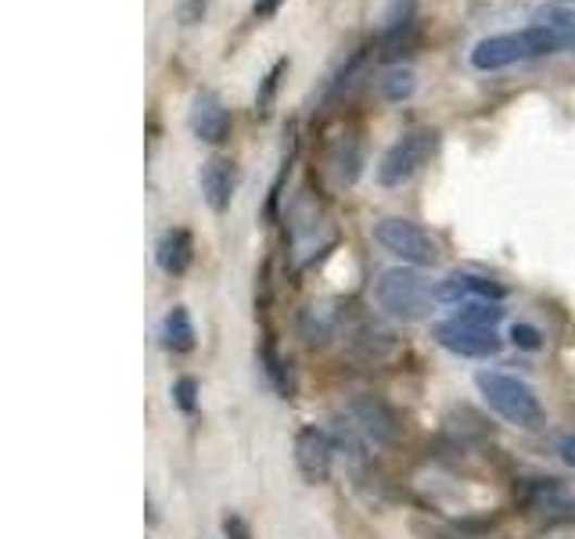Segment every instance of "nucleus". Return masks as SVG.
<instances>
[{
  "label": "nucleus",
  "instance_id": "obj_1",
  "mask_svg": "<svg viewBox=\"0 0 575 539\" xmlns=\"http://www.w3.org/2000/svg\"><path fill=\"white\" fill-rule=\"evenodd\" d=\"M558 51H561V40L554 37V29L539 22V26H529L522 33H500V37L478 40L472 51V65L478 73H500L508 65L533 62V58H547Z\"/></svg>",
  "mask_w": 575,
  "mask_h": 539
},
{
  "label": "nucleus",
  "instance_id": "obj_2",
  "mask_svg": "<svg viewBox=\"0 0 575 539\" xmlns=\"http://www.w3.org/2000/svg\"><path fill=\"white\" fill-rule=\"evenodd\" d=\"M475 385H478V392H483V400L497 410L503 421H511V425H518V428L543 425V403H539V396L529 381L514 378V374H503V371H478Z\"/></svg>",
  "mask_w": 575,
  "mask_h": 539
},
{
  "label": "nucleus",
  "instance_id": "obj_3",
  "mask_svg": "<svg viewBox=\"0 0 575 539\" xmlns=\"http://www.w3.org/2000/svg\"><path fill=\"white\" fill-rule=\"evenodd\" d=\"M374 296H378V306L389 313L392 321H403V324L428 321L432 306H436V299H439L428 280L421 277L417 270H407V266L385 270Z\"/></svg>",
  "mask_w": 575,
  "mask_h": 539
},
{
  "label": "nucleus",
  "instance_id": "obj_4",
  "mask_svg": "<svg viewBox=\"0 0 575 539\" xmlns=\"http://www.w3.org/2000/svg\"><path fill=\"white\" fill-rule=\"evenodd\" d=\"M374 238L385 252H392L396 260H403L410 266H436L439 263V241L432 238L425 227H417L414 220L403 216H385L374 227Z\"/></svg>",
  "mask_w": 575,
  "mask_h": 539
},
{
  "label": "nucleus",
  "instance_id": "obj_5",
  "mask_svg": "<svg viewBox=\"0 0 575 539\" xmlns=\"http://www.w3.org/2000/svg\"><path fill=\"white\" fill-rule=\"evenodd\" d=\"M439 134L436 130H410L389 145V151L378 162V184L382 187H403L425 162L436 155Z\"/></svg>",
  "mask_w": 575,
  "mask_h": 539
},
{
  "label": "nucleus",
  "instance_id": "obj_6",
  "mask_svg": "<svg viewBox=\"0 0 575 539\" xmlns=\"http://www.w3.org/2000/svg\"><path fill=\"white\" fill-rule=\"evenodd\" d=\"M346 414L357 425L360 436L374 442V447H399V439H403V421H399V414L382 400V396L357 392L353 400H349Z\"/></svg>",
  "mask_w": 575,
  "mask_h": 539
},
{
  "label": "nucleus",
  "instance_id": "obj_7",
  "mask_svg": "<svg viewBox=\"0 0 575 539\" xmlns=\"http://www.w3.org/2000/svg\"><path fill=\"white\" fill-rule=\"evenodd\" d=\"M436 342L446 349V353L453 356H467V360H489L497 356L503 342L497 335V327H478V324H467V321H442L436 324Z\"/></svg>",
  "mask_w": 575,
  "mask_h": 539
},
{
  "label": "nucleus",
  "instance_id": "obj_8",
  "mask_svg": "<svg viewBox=\"0 0 575 539\" xmlns=\"http://www.w3.org/2000/svg\"><path fill=\"white\" fill-rule=\"evenodd\" d=\"M332 464H335V442L324 436L321 428H299L296 436V467L299 475L307 478L310 486H321L332 478Z\"/></svg>",
  "mask_w": 575,
  "mask_h": 539
},
{
  "label": "nucleus",
  "instance_id": "obj_9",
  "mask_svg": "<svg viewBox=\"0 0 575 539\" xmlns=\"http://www.w3.org/2000/svg\"><path fill=\"white\" fill-rule=\"evenodd\" d=\"M436 296L442 302H453V306H467V302H503L508 299V288L497 285L483 274H467V270H453V274L442 277V285L436 288Z\"/></svg>",
  "mask_w": 575,
  "mask_h": 539
},
{
  "label": "nucleus",
  "instance_id": "obj_10",
  "mask_svg": "<svg viewBox=\"0 0 575 539\" xmlns=\"http://www.w3.org/2000/svg\"><path fill=\"white\" fill-rule=\"evenodd\" d=\"M191 130L205 145H223L230 137V112L216 93L198 90L191 101Z\"/></svg>",
  "mask_w": 575,
  "mask_h": 539
},
{
  "label": "nucleus",
  "instance_id": "obj_11",
  "mask_svg": "<svg viewBox=\"0 0 575 539\" xmlns=\"http://www.w3.org/2000/svg\"><path fill=\"white\" fill-rule=\"evenodd\" d=\"M234 191H238V170H234L230 159L213 155L202 166V195L213 213H227L234 202Z\"/></svg>",
  "mask_w": 575,
  "mask_h": 539
},
{
  "label": "nucleus",
  "instance_id": "obj_12",
  "mask_svg": "<svg viewBox=\"0 0 575 539\" xmlns=\"http://www.w3.org/2000/svg\"><path fill=\"white\" fill-rule=\"evenodd\" d=\"M155 263H159L162 274L184 277L187 270H191V263H195V238H191V230H184V227L162 230V238L155 245Z\"/></svg>",
  "mask_w": 575,
  "mask_h": 539
},
{
  "label": "nucleus",
  "instance_id": "obj_13",
  "mask_svg": "<svg viewBox=\"0 0 575 539\" xmlns=\"http://www.w3.org/2000/svg\"><path fill=\"white\" fill-rule=\"evenodd\" d=\"M349 349H353L360 360L382 363V360H389L396 353L399 342H396V335L385 324H378V321H360L353 331H349Z\"/></svg>",
  "mask_w": 575,
  "mask_h": 539
},
{
  "label": "nucleus",
  "instance_id": "obj_14",
  "mask_svg": "<svg viewBox=\"0 0 575 539\" xmlns=\"http://www.w3.org/2000/svg\"><path fill=\"white\" fill-rule=\"evenodd\" d=\"M162 346L170 353H191L195 349V324L184 306H173L166 313V321H162Z\"/></svg>",
  "mask_w": 575,
  "mask_h": 539
},
{
  "label": "nucleus",
  "instance_id": "obj_15",
  "mask_svg": "<svg viewBox=\"0 0 575 539\" xmlns=\"http://www.w3.org/2000/svg\"><path fill=\"white\" fill-rule=\"evenodd\" d=\"M332 166H335V177L338 184H357L360 180V166H363V151L353 137H342L338 145L332 148Z\"/></svg>",
  "mask_w": 575,
  "mask_h": 539
},
{
  "label": "nucleus",
  "instance_id": "obj_16",
  "mask_svg": "<svg viewBox=\"0 0 575 539\" xmlns=\"http://www.w3.org/2000/svg\"><path fill=\"white\" fill-rule=\"evenodd\" d=\"M288 73V58H277L274 65H270V73L260 79V90H255V115L266 120L270 112H274V101H277V90H280V76Z\"/></svg>",
  "mask_w": 575,
  "mask_h": 539
},
{
  "label": "nucleus",
  "instance_id": "obj_17",
  "mask_svg": "<svg viewBox=\"0 0 575 539\" xmlns=\"http://www.w3.org/2000/svg\"><path fill=\"white\" fill-rule=\"evenodd\" d=\"M543 26L554 29V37L561 40V47L575 54V11L572 8H547Z\"/></svg>",
  "mask_w": 575,
  "mask_h": 539
},
{
  "label": "nucleus",
  "instance_id": "obj_18",
  "mask_svg": "<svg viewBox=\"0 0 575 539\" xmlns=\"http://www.w3.org/2000/svg\"><path fill=\"white\" fill-rule=\"evenodd\" d=\"M260 360H263V371H266V378H270V385L285 396H291V378H288V367H285V360L277 356V349H274V342H266L263 346V353H260Z\"/></svg>",
  "mask_w": 575,
  "mask_h": 539
},
{
  "label": "nucleus",
  "instance_id": "obj_19",
  "mask_svg": "<svg viewBox=\"0 0 575 539\" xmlns=\"http://www.w3.org/2000/svg\"><path fill=\"white\" fill-rule=\"evenodd\" d=\"M414 90H417L414 68H392V73H385V79H382V93L389 101H407Z\"/></svg>",
  "mask_w": 575,
  "mask_h": 539
},
{
  "label": "nucleus",
  "instance_id": "obj_20",
  "mask_svg": "<svg viewBox=\"0 0 575 539\" xmlns=\"http://www.w3.org/2000/svg\"><path fill=\"white\" fill-rule=\"evenodd\" d=\"M457 321H467V324H478V327H497L503 321V310L500 302H467L457 313Z\"/></svg>",
  "mask_w": 575,
  "mask_h": 539
},
{
  "label": "nucleus",
  "instance_id": "obj_21",
  "mask_svg": "<svg viewBox=\"0 0 575 539\" xmlns=\"http://www.w3.org/2000/svg\"><path fill=\"white\" fill-rule=\"evenodd\" d=\"M195 392H198L195 378H180L177 385H173V400H177L184 414H195Z\"/></svg>",
  "mask_w": 575,
  "mask_h": 539
},
{
  "label": "nucleus",
  "instance_id": "obj_22",
  "mask_svg": "<svg viewBox=\"0 0 575 539\" xmlns=\"http://www.w3.org/2000/svg\"><path fill=\"white\" fill-rule=\"evenodd\" d=\"M511 338H514V346H522V349H539V346H543V335H539L533 324H514Z\"/></svg>",
  "mask_w": 575,
  "mask_h": 539
},
{
  "label": "nucleus",
  "instance_id": "obj_23",
  "mask_svg": "<svg viewBox=\"0 0 575 539\" xmlns=\"http://www.w3.org/2000/svg\"><path fill=\"white\" fill-rule=\"evenodd\" d=\"M205 8H209V0H184V4H180V22H184V26H195V22L205 18Z\"/></svg>",
  "mask_w": 575,
  "mask_h": 539
},
{
  "label": "nucleus",
  "instance_id": "obj_24",
  "mask_svg": "<svg viewBox=\"0 0 575 539\" xmlns=\"http://www.w3.org/2000/svg\"><path fill=\"white\" fill-rule=\"evenodd\" d=\"M223 536L227 539H252L249 525H245L238 514H227V518H223Z\"/></svg>",
  "mask_w": 575,
  "mask_h": 539
},
{
  "label": "nucleus",
  "instance_id": "obj_25",
  "mask_svg": "<svg viewBox=\"0 0 575 539\" xmlns=\"http://www.w3.org/2000/svg\"><path fill=\"white\" fill-rule=\"evenodd\" d=\"M558 453H561V461L575 467V436H565V439H561V442H558Z\"/></svg>",
  "mask_w": 575,
  "mask_h": 539
},
{
  "label": "nucleus",
  "instance_id": "obj_26",
  "mask_svg": "<svg viewBox=\"0 0 575 539\" xmlns=\"http://www.w3.org/2000/svg\"><path fill=\"white\" fill-rule=\"evenodd\" d=\"M277 8H280V0H255V18H270V15H277Z\"/></svg>",
  "mask_w": 575,
  "mask_h": 539
}]
</instances>
